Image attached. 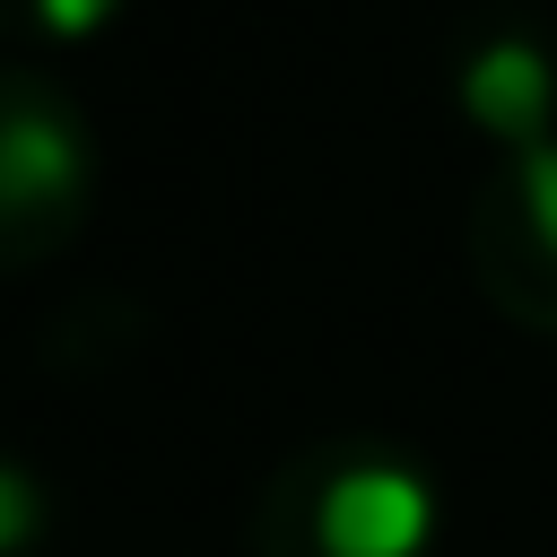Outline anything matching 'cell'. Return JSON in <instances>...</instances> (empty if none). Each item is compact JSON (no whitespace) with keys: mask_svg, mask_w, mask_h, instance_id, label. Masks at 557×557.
<instances>
[{"mask_svg":"<svg viewBox=\"0 0 557 557\" xmlns=\"http://www.w3.org/2000/svg\"><path fill=\"white\" fill-rule=\"evenodd\" d=\"M313 531L331 557H418L435 540V487L426 470L409 461H348L322 479V505H313Z\"/></svg>","mask_w":557,"mask_h":557,"instance_id":"1","label":"cell"},{"mask_svg":"<svg viewBox=\"0 0 557 557\" xmlns=\"http://www.w3.org/2000/svg\"><path fill=\"white\" fill-rule=\"evenodd\" d=\"M548 96H557V78H548V52L531 35H487L461 61V113L505 148H540L548 139Z\"/></svg>","mask_w":557,"mask_h":557,"instance_id":"2","label":"cell"},{"mask_svg":"<svg viewBox=\"0 0 557 557\" xmlns=\"http://www.w3.org/2000/svg\"><path fill=\"white\" fill-rule=\"evenodd\" d=\"M78 174H87V148L61 113H17L0 131V191L9 200H61V191H78Z\"/></svg>","mask_w":557,"mask_h":557,"instance_id":"3","label":"cell"},{"mask_svg":"<svg viewBox=\"0 0 557 557\" xmlns=\"http://www.w3.org/2000/svg\"><path fill=\"white\" fill-rule=\"evenodd\" d=\"M522 218H531V235L557 252V139L522 148Z\"/></svg>","mask_w":557,"mask_h":557,"instance_id":"4","label":"cell"},{"mask_svg":"<svg viewBox=\"0 0 557 557\" xmlns=\"http://www.w3.org/2000/svg\"><path fill=\"white\" fill-rule=\"evenodd\" d=\"M35 531H44V487H35L17 461H0V557L26 548Z\"/></svg>","mask_w":557,"mask_h":557,"instance_id":"5","label":"cell"},{"mask_svg":"<svg viewBox=\"0 0 557 557\" xmlns=\"http://www.w3.org/2000/svg\"><path fill=\"white\" fill-rule=\"evenodd\" d=\"M113 9H122V0H35V17H44L52 35H96Z\"/></svg>","mask_w":557,"mask_h":557,"instance_id":"6","label":"cell"}]
</instances>
